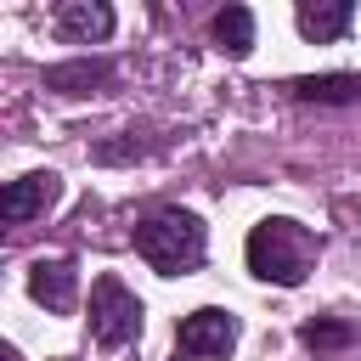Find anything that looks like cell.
Segmentation results:
<instances>
[{
  "label": "cell",
  "mask_w": 361,
  "mask_h": 361,
  "mask_svg": "<svg viewBox=\"0 0 361 361\" xmlns=\"http://www.w3.org/2000/svg\"><path fill=\"white\" fill-rule=\"evenodd\" d=\"M6 361H17V350H6Z\"/></svg>",
  "instance_id": "4fadbf2b"
},
{
  "label": "cell",
  "mask_w": 361,
  "mask_h": 361,
  "mask_svg": "<svg viewBox=\"0 0 361 361\" xmlns=\"http://www.w3.org/2000/svg\"><path fill=\"white\" fill-rule=\"evenodd\" d=\"M56 197H62V175H51V169H28V175L6 180V192H0V214H6L11 226H23V220L45 214Z\"/></svg>",
  "instance_id": "5b68a950"
},
{
  "label": "cell",
  "mask_w": 361,
  "mask_h": 361,
  "mask_svg": "<svg viewBox=\"0 0 361 361\" xmlns=\"http://www.w3.org/2000/svg\"><path fill=\"white\" fill-rule=\"evenodd\" d=\"M107 34H113V6H102V0L56 6V39L62 45H102Z\"/></svg>",
  "instance_id": "8992f818"
},
{
  "label": "cell",
  "mask_w": 361,
  "mask_h": 361,
  "mask_svg": "<svg viewBox=\"0 0 361 361\" xmlns=\"http://www.w3.org/2000/svg\"><path fill=\"white\" fill-rule=\"evenodd\" d=\"M28 293H34L45 310L68 316V310H73V299H79V276H73V259H39V265L28 271Z\"/></svg>",
  "instance_id": "52a82bcc"
},
{
  "label": "cell",
  "mask_w": 361,
  "mask_h": 361,
  "mask_svg": "<svg viewBox=\"0 0 361 361\" xmlns=\"http://www.w3.org/2000/svg\"><path fill=\"white\" fill-rule=\"evenodd\" d=\"M90 333H96L102 350H124V344L141 333V299H135L113 271H102V276L90 282Z\"/></svg>",
  "instance_id": "3957f363"
},
{
  "label": "cell",
  "mask_w": 361,
  "mask_h": 361,
  "mask_svg": "<svg viewBox=\"0 0 361 361\" xmlns=\"http://www.w3.org/2000/svg\"><path fill=\"white\" fill-rule=\"evenodd\" d=\"M350 17H355L350 0H316V6H299V34L316 39V45H327V39H338L350 28Z\"/></svg>",
  "instance_id": "9c48e42d"
},
{
  "label": "cell",
  "mask_w": 361,
  "mask_h": 361,
  "mask_svg": "<svg viewBox=\"0 0 361 361\" xmlns=\"http://www.w3.org/2000/svg\"><path fill=\"white\" fill-rule=\"evenodd\" d=\"M113 62L107 56H79V62H62V68H45V90H62V96H85L96 85H107Z\"/></svg>",
  "instance_id": "ba28073f"
},
{
  "label": "cell",
  "mask_w": 361,
  "mask_h": 361,
  "mask_svg": "<svg viewBox=\"0 0 361 361\" xmlns=\"http://www.w3.org/2000/svg\"><path fill=\"white\" fill-rule=\"evenodd\" d=\"M299 102H361V73H322V79H293L288 85Z\"/></svg>",
  "instance_id": "7c38bea8"
},
{
  "label": "cell",
  "mask_w": 361,
  "mask_h": 361,
  "mask_svg": "<svg viewBox=\"0 0 361 361\" xmlns=\"http://www.w3.org/2000/svg\"><path fill=\"white\" fill-rule=\"evenodd\" d=\"M203 248H209L203 220L186 214V209H158V214H147V220L135 226V254H141L158 276H186V271H197V265H203Z\"/></svg>",
  "instance_id": "7a4b0ae2"
},
{
  "label": "cell",
  "mask_w": 361,
  "mask_h": 361,
  "mask_svg": "<svg viewBox=\"0 0 361 361\" xmlns=\"http://www.w3.org/2000/svg\"><path fill=\"white\" fill-rule=\"evenodd\" d=\"M322 243L310 226L288 220V214H265L254 231H248V271L259 282H276V288H299L316 265Z\"/></svg>",
  "instance_id": "6da1fadb"
},
{
  "label": "cell",
  "mask_w": 361,
  "mask_h": 361,
  "mask_svg": "<svg viewBox=\"0 0 361 361\" xmlns=\"http://www.w3.org/2000/svg\"><path fill=\"white\" fill-rule=\"evenodd\" d=\"M355 338H361V327H355V322H344V316H310V322L299 327V344H305V350H316V355L350 350Z\"/></svg>",
  "instance_id": "30bf717a"
},
{
  "label": "cell",
  "mask_w": 361,
  "mask_h": 361,
  "mask_svg": "<svg viewBox=\"0 0 361 361\" xmlns=\"http://www.w3.org/2000/svg\"><path fill=\"white\" fill-rule=\"evenodd\" d=\"M231 344H237V316H231V310L203 305V310L180 316L175 361H220V355H231Z\"/></svg>",
  "instance_id": "277c9868"
},
{
  "label": "cell",
  "mask_w": 361,
  "mask_h": 361,
  "mask_svg": "<svg viewBox=\"0 0 361 361\" xmlns=\"http://www.w3.org/2000/svg\"><path fill=\"white\" fill-rule=\"evenodd\" d=\"M214 39H220L226 56H248V51H254V11H248V6L214 11Z\"/></svg>",
  "instance_id": "8fae6325"
}]
</instances>
